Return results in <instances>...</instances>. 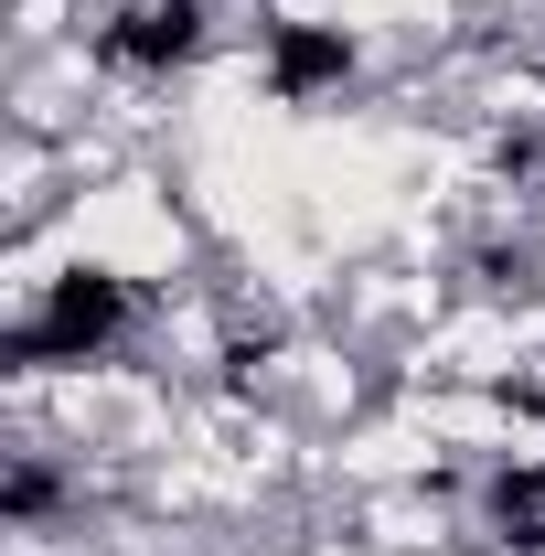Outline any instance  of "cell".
Masks as SVG:
<instances>
[{
	"label": "cell",
	"mask_w": 545,
	"mask_h": 556,
	"mask_svg": "<svg viewBox=\"0 0 545 556\" xmlns=\"http://www.w3.org/2000/svg\"><path fill=\"white\" fill-rule=\"evenodd\" d=\"M86 43H97V65L118 75V86H172L182 97L236 43V11L225 0H107Z\"/></svg>",
	"instance_id": "cell-1"
},
{
	"label": "cell",
	"mask_w": 545,
	"mask_h": 556,
	"mask_svg": "<svg viewBox=\"0 0 545 556\" xmlns=\"http://www.w3.org/2000/svg\"><path fill=\"white\" fill-rule=\"evenodd\" d=\"M503 396L545 428V332H524V353H514V375H503Z\"/></svg>",
	"instance_id": "cell-2"
}]
</instances>
